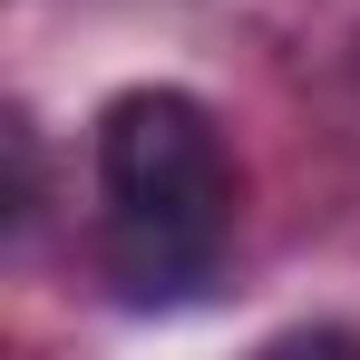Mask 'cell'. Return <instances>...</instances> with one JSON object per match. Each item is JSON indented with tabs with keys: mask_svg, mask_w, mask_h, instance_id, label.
<instances>
[{
	"mask_svg": "<svg viewBox=\"0 0 360 360\" xmlns=\"http://www.w3.org/2000/svg\"><path fill=\"white\" fill-rule=\"evenodd\" d=\"M243 166L205 98L127 88L98 108V263L127 302H185L234 253Z\"/></svg>",
	"mask_w": 360,
	"mask_h": 360,
	"instance_id": "1",
	"label": "cell"
}]
</instances>
